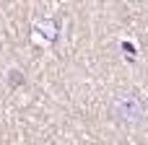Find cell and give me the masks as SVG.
Here are the masks:
<instances>
[{
	"instance_id": "obj_2",
	"label": "cell",
	"mask_w": 148,
	"mask_h": 145,
	"mask_svg": "<svg viewBox=\"0 0 148 145\" xmlns=\"http://www.w3.org/2000/svg\"><path fill=\"white\" fill-rule=\"evenodd\" d=\"M36 31H39V36H42L44 42H55V39H57V23H55L52 18L39 21V23H36Z\"/></svg>"
},
{
	"instance_id": "obj_1",
	"label": "cell",
	"mask_w": 148,
	"mask_h": 145,
	"mask_svg": "<svg viewBox=\"0 0 148 145\" xmlns=\"http://www.w3.org/2000/svg\"><path fill=\"white\" fill-rule=\"evenodd\" d=\"M109 117L120 127H135L146 117V104L135 91H120L109 101Z\"/></svg>"
}]
</instances>
